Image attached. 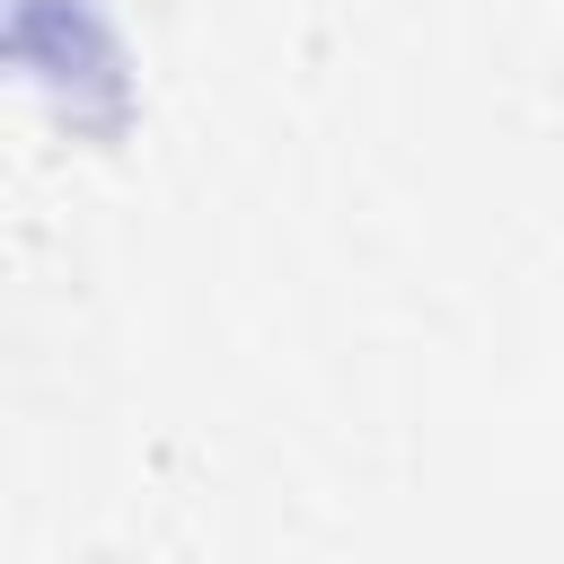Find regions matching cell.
<instances>
[{"label":"cell","instance_id":"obj_1","mask_svg":"<svg viewBox=\"0 0 564 564\" xmlns=\"http://www.w3.org/2000/svg\"><path fill=\"white\" fill-rule=\"evenodd\" d=\"M9 53L70 123H115L123 115V53L97 26L88 0H18L9 9Z\"/></svg>","mask_w":564,"mask_h":564}]
</instances>
